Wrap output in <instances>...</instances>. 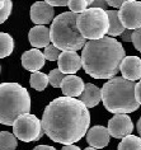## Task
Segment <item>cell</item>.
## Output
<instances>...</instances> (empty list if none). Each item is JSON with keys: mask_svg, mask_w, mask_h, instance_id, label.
<instances>
[{"mask_svg": "<svg viewBox=\"0 0 141 150\" xmlns=\"http://www.w3.org/2000/svg\"><path fill=\"white\" fill-rule=\"evenodd\" d=\"M13 134L18 140L24 142L37 141L43 136L44 131L42 127V121L37 118V116L25 113L22 115L13 125Z\"/></svg>", "mask_w": 141, "mask_h": 150, "instance_id": "52a82bcc", "label": "cell"}, {"mask_svg": "<svg viewBox=\"0 0 141 150\" xmlns=\"http://www.w3.org/2000/svg\"><path fill=\"white\" fill-rule=\"evenodd\" d=\"M132 35H133L132 29H125V32L121 35V40L125 41V42H132Z\"/></svg>", "mask_w": 141, "mask_h": 150, "instance_id": "f546056e", "label": "cell"}, {"mask_svg": "<svg viewBox=\"0 0 141 150\" xmlns=\"http://www.w3.org/2000/svg\"><path fill=\"white\" fill-rule=\"evenodd\" d=\"M117 150H141V137L128 135L122 139V141L118 144Z\"/></svg>", "mask_w": 141, "mask_h": 150, "instance_id": "7402d4cb", "label": "cell"}, {"mask_svg": "<svg viewBox=\"0 0 141 150\" xmlns=\"http://www.w3.org/2000/svg\"><path fill=\"white\" fill-rule=\"evenodd\" d=\"M108 131L111 136L114 139H123L128 135H131L133 131V123L128 115L118 113L114 115L108 121Z\"/></svg>", "mask_w": 141, "mask_h": 150, "instance_id": "9c48e42d", "label": "cell"}, {"mask_svg": "<svg viewBox=\"0 0 141 150\" xmlns=\"http://www.w3.org/2000/svg\"><path fill=\"white\" fill-rule=\"evenodd\" d=\"M79 99L83 102L88 108H93L102 100V89H99L97 85L88 83L85 84L84 92L81 93Z\"/></svg>", "mask_w": 141, "mask_h": 150, "instance_id": "e0dca14e", "label": "cell"}, {"mask_svg": "<svg viewBox=\"0 0 141 150\" xmlns=\"http://www.w3.org/2000/svg\"><path fill=\"white\" fill-rule=\"evenodd\" d=\"M0 70H1V67H0Z\"/></svg>", "mask_w": 141, "mask_h": 150, "instance_id": "f35d334b", "label": "cell"}, {"mask_svg": "<svg viewBox=\"0 0 141 150\" xmlns=\"http://www.w3.org/2000/svg\"><path fill=\"white\" fill-rule=\"evenodd\" d=\"M5 3H6V0H0V9H3L5 6Z\"/></svg>", "mask_w": 141, "mask_h": 150, "instance_id": "d590c367", "label": "cell"}, {"mask_svg": "<svg viewBox=\"0 0 141 150\" xmlns=\"http://www.w3.org/2000/svg\"><path fill=\"white\" fill-rule=\"evenodd\" d=\"M18 139L14 134L8 131H0V150H16Z\"/></svg>", "mask_w": 141, "mask_h": 150, "instance_id": "44dd1931", "label": "cell"}, {"mask_svg": "<svg viewBox=\"0 0 141 150\" xmlns=\"http://www.w3.org/2000/svg\"><path fill=\"white\" fill-rule=\"evenodd\" d=\"M135 94H136V99L141 106V79L139 80V83H136V88H135Z\"/></svg>", "mask_w": 141, "mask_h": 150, "instance_id": "1f68e13d", "label": "cell"}, {"mask_svg": "<svg viewBox=\"0 0 141 150\" xmlns=\"http://www.w3.org/2000/svg\"><path fill=\"white\" fill-rule=\"evenodd\" d=\"M125 57L122 43L109 36L88 41L81 52L83 69L94 79L114 78Z\"/></svg>", "mask_w": 141, "mask_h": 150, "instance_id": "7a4b0ae2", "label": "cell"}, {"mask_svg": "<svg viewBox=\"0 0 141 150\" xmlns=\"http://www.w3.org/2000/svg\"><path fill=\"white\" fill-rule=\"evenodd\" d=\"M132 43L137 51L141 52V28L135 29L132 35Z\"/></svg>", "mask_w": 141, "mask_h": 150, "instance_id": "4316f807", "label": "cell"}, {"mask_svg": "<svg viewBox=\"0 0 141 150\" xmlns=\"http://www.w3.org/2000/svg\"><path fill=\"white\" fill-rule=\"evenodd\" d=\"M87 1H88V4H89V6H90V5H92V3H93V1H94V0H87Z\"/></svg>", "mask_w": 141, "mask_h": 150, "instance_id": "74e56055", "label": "cell"}, {"mask_svg": "<svg viewBox=\"0 0 141 150\" xmlns=\"http://www.w3.org/2000/svg\"><path fill=\"white\" fill-rule=\"evenodd\" d=\"M85 84L83 79L76 75H66L64 81H62L61 89L65 97H70V98H75V97H80L81 93L84 92Z\"/></svg>", "mask_w": 141, "mask_h": 150, "instance_id": "2e32d148", "label": "cell"}, {"mask_svg": "<svg viewBox=\"0 0 141 150\" xmlns=\"http://www.w3.org/2000/svg\"><path fill=\"white\" fill-rule=\"evenodd\" d=\"M14 50L13 37L5 32H0V59L10 56Z\"/></svg>", "mask_w": 141, "mask_h": 150, "instance_id": "d6986e66", "label": "cell"}, {"mask_svg": "<svg viewBox=\"0 0 141 150\" xmlns=\"http://www.w3.org/2000/svg\"><path fill=\"white\" fill-rule=\"evenodd\" d=\"M44 1L49 3L52 6H66L70 0H44Z\"/></svg>", "mask_w": 141, "mask_h": 150, "instance_id": "f1b7e54d", "label": "cell"}, {"mask_svg": "<svg viewBox=\"0 0 141 150\" xmlns=\"http://www.w3.org/2000/svg\"><path fill=\"white\" fill-rule=\"evenodd\" d=\"M79 14L74 12L61 13L51 24V42L61 51H78L87 43V38L78 28Z\"/></svg>", "mask_w": 141, "mask_h": 150, "instance_id": "5b68a950", "label": "cell"}, {"mask_svg": "<svg viewBox=\"0 0 141 150\" xmlns=\"http://www.w3.org/2000/svg\"><path fill=\"white\" fill-rule=\"evenodd\" d=\"M57 65L65 75H74L83 66V61L76 51H62L57 60Z\"/></svg>", "mask_w": 141, "mask_h": 150, "instance_id": "8fae6325", "label": "cell"}, {"mask_svg": "<svg viewBox=\"0 0 141 150\" xmlns=\"http://www.w3.org/2000/svg\"><path fill=\"white\" fill-rule=\"evenodd\" d=\"M137 132H139L140 137H141V117L139 118V121H137Z\"/></svg>", "mask_w": 141, "mask_h": 150, "instance_id": "e575fe53", "label": "cell"}, {"mask_svg": "<svg viewBox=\"0 0 141 150\" xmlns=\"http://www.w3.org/2000/svg\"><path fill=\"white\" fill-rule=\"evenodd\" d=\"M136 83L125 79L123 76H114L102 87V102L111 113H131L139 108L140 103L135 94Z\"/></svg>", "mask_w": 141, "mask_h": 150, "instance_id": "3957f363", "label": "cell"}, {"mask_svg": "<svg viewBox=\"0 0 141 150\" xmlns=\"http://www.w3.org/2000/svg\"><path fill=\"white\" fill-rule=\"evenodd\" d=\"M66 75L62 73L60 69H54L50 71L49 74V79H50V84L52 85L54 88H61L62 81H64Z\"/></svg>", "mask_w": 141, "mask_h": 150, "instance_id": "603a6c76", "label": "cell"}, {"mask_svg": "<svg viewBox=\"0 0 141 150\" xmlns=\"http://www.w3.org/2000/svg\"><path fill=\"white\" fill-rule=\"evenodd\" d=\"M50 83V79L47 76V74L44 73H41V71H36V73H32L31 75V87L33 89H36L37 92H42L46 89L47 84Z\"/></svg>", "mask_w": 141, "mask_h": 150, "instance_id": "ffe728a7", "label": "cell"}, {"mask_svg": "<svg viewBox=\"0 0 141 150\" xmlns=\"http://www.w3.org/2000/svg\"><path fill=\"white\" fill-rule=\"evenodd\" d=\"M31 111V96L18 83L0 84V123L13 126L22 115Z\"/></svg>", "mask_w": 141, "mask_h": 150, "instance_id": "277c9868", "label": "cell"}, {"mask_svg": "<svg viewBox=\"0 0 141 150\" xmlns=\"http://www.w3.org/2000/svg\"><path fill=\"white\" fill-rule=\"evenodd\" d=\"M118 16L126 29L141 28V1L128 0L118 10Z\"/></svg>", "mask_w": 141, "mask_h": 150, "instance_id": "ba28073f", "label": "cell"}, {"mask_svg": "<svg viewBox=\"0 0 141 150\" xmlns=\"http://www.w3.org/2000/svg\"><path fill=\"white\" fill-rule=\"evenodd\" d=\"M68 6H69L70 12L81 14L89 8V4H88L87 0H70Z\"/></svg>", "mask_w": 141, "mask_h": 150, "instance_id": "cb8c5ba5", "label": "cell"}, {"mask_svg": "<svg viewBox=\"0 0 141 150\" xmlns=\"http://www.w3.org/2000/svg\"><path fill=\"white\" fill-rule=\"evenodd\" d=\"M55 9L46 1H36L31 6V21L36 25H46L54 22Z\"/></svg>", "mask_w": 141, "mask_h": 150, "instance_id": "30bf717a", "label": "cell"}, {"mask_svg": "<svg viewBox=\"0 0 141 150\" xmlns=\"http://www.w3.org/2000/svg\"><path fill=\"white\" fill-rule=\"evenodd\" d=\"M42 127L51 140L71 145L81 140L90 125V113L80 99L59 97L44 108Z\"/></svg>", "mask_w": 141, "mask_h": 150, "instance_id": "6da1fadb", "label": "cell"}, {"mask_svg": "<svg viewBox=\"0 0 141 150\" xmlns=\"http://www.w3.org/2000/svg\"><path fill=\"white\" fill-rule=\"evenodd\" d=\"M120 71L122 76L128 80H140L141 79V59L137 56H126L121 64Z\"/></svg>", "mask_w": 141, "mask_h": 150, "instance_id": "4fadbf2b", "label": "cell"}, {"mask_svg": "<svg viewBox=\"0 0 141 150\" xmlns=\"http://www.w3.org/2000/svg\"><path fill=\"white\" fill-rule=\"evenodd\" d=\"M109 137L111 134L107 127L97 125L89 129L87 132V142L92 148L95 149H103L109 144Z\"/></svg>", "mask_w": 141, "mask_h": 150, "instance_id": "7c38bea8", "label": "cell"}, {"mask_svg": "<svg viewBox=\"0 0 141 150\" xmlns=\"http://www.w3.org/2000/svg\"><path fill=\"white\" fill-rule=\"evenodd\" d=\"M84 150H98V149H95V148H92V146H89V148L84 149Z\"/></svg>", "mask_w": 141, "mask_h": 150, "instance_id": "8d00e7d4", "label": "cell"}, {"mask_svg": "<svg viewBox=\"0 0 141 150\" xmlns=\"http://www.w3.org/2000/svg\"><path fill=\"white\" fill-rule=\"evenodd\" d=\"M78 28L87 40H99L106 37L109 29L108 13L101 8H88L79 14Z\"/></svg>", "mask_w": 141, "mask_h": 150, "instance_id": "8992f818", "label": "cell"}, {"mask_svg": "<svg viewBox=\"0 0 141 150\" xmlns=\"http://www.w3.org/2000/svg\"><path fill=\"white\" fill-rule=\"evenodd\" d=\"M61 150H80V148L79 146H76V145H74V144H71V145H64Z\"/></svg>", "mask_w": 141, "mask_h": 150, "instance_id": "836d02e7", "label": "cell"}, {"mask_svg": "<svg viewBox=\"0 0 141 150\" xmlns=\"http://www.w3.org/2000/svg\"><path fill=\"white\" fill-rule=\"evenodd\" d=\"M44 57H46L49 61H56V60H59V57H60L61 55V50L60 48H57L55 45H49L47 47H44Z\"/></svg>", "mask_w": 141, "mask_h": 150, "instance_id": "d4e9b609", "label": "cell"}, {"mask_svg": "<svg viewBox=\"0 0 141 150\" xmlns=\"http://www.w3.org/2000/svg\"><path fill=\"white\" fill-rule=\"evenodd\" d=\"M32 150H56V149L51 145H38L36 148H33Z\"/></svg>", "mask_w": 141, "mask_h": 150, "instance_id": "d6a6232c", "label": "cell"}, {"mask_svg": "<svg viewBox=\"0 0 141 150\" xmlns=\"http://www.w3.org/2000/svg\"><path fill=\"white\" fill-rule=\"evenodd\" d=\"M16 150H17V149H16Z\"/></svg>", "mask_w": 141, "mask_h": 150, "instance_id": "ab89813d", "label": "cell"}, {"mask_svg": "<svg viewBox=\"0 0 141 150\" xmlns=\"http://www.w3.org/2000/svg\"><path fill=\"white\" fill-rule=\"evenodd\" d=\"M44 54L41 52L38 48H31L22 55V65L25 70L36 73L39 71L44 65Z\"/></svg>", "mask_w": 141, "mask_h": 150, "instance_id": "5bb4252c", "label": "cell"}, {"mask_svg": "<svg viewBox=\"0 0 141 150\" xmlns=\"http://www.w3.org/2000/svg\"><path fill=\"white\" fill-rule=\"evenodd\" d=\"M28 40L33 48L47 47L51 42V32L46 25H36L29 31Z\"/></svg>", "mask_w": 141, "mask_h": 150, "instance_id": "9a60e30c", "label": "cell"}, {"mask_svg": "<svg viewBox=\"0 0 141 150\" xmlns=\"http://www.w3.org/2000/svg\"><path fill=\"white\" fill-rule=\"evenodd\" d=\"M126 1H128V0H107L108 5L112 6V8H121Z\"/></svg>", "mask_w": 141, "mask_h": 150, "instance_id": "4dcf8cb0", "label": "cell"}, {"mask_svg": "<svg viewBox=\"0 0 141 150\" xmlns=\"http://www.w3.org/2000/svg\"><path fill=\"white\" fill-rule=\"evenodd\" d=\"M107 6H108V3H107V0H94L89 8H101V9H104L106 10Z\"/></svg>", "mask_w": 141, "mask_h": 150, "instance_id": "83f0119b", "label": "cell"}, {"mask_svg": "<svg viewBox=\"0 0 141 150\" xmlns=\"http://www.w3.org/2000/svg\"><path fill=\"white\" fill-rule=\"evenodd\" d=\"M109 18V29H108V35L109 37H116L121 36L125 32V25L122 24V22L118 16V10H107Z\"/></svg>", "mask_w": 141, "mask_h": 150, "instance_id": "ac0fdd59", "label": "cell"}, {"mask_svg": "<svg viewBox=\"0 0 141 150\" xmlns=\"http://www.w3.org/2000/svg\"><path fill=\"white\" fill-rule=\"evenodd\" d=\"M12 9H13V3L12 0H6L5 3V6L3 9H0V24H3L4 22L8 19L10 13H12Z\"/></svg>", "mask_w": 141, "mask_h": 150, "instance_id": "484cf974", "label": "cell"}]
</instances>
